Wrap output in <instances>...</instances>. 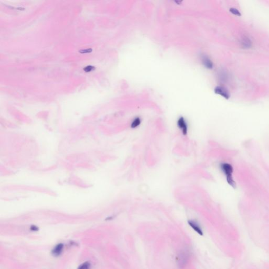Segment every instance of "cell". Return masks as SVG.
Masks as SVG:
<instances>
[{"label": "cell", "mask_w": 269, "mask_h": 269, "mask_svg": "<svg viewBox=\"0 0 269 269\" xmlns=\"http://www.w3.org/2000/svg\"><path fill=\"white\" fill-rule=\"evenodd\" d=\"M220 77H221L222 81H225L226 80L227 78V75L225 72H222L221 74L220 75Z\"/></svg>", "instance_id": "5bb4252c"}, {"label": "cell", "mask_w": 269, "mask_h": 269, "mask_svg": "<svg viewBox=\"0 0 269 269\" xmlns=\"http://www.w3.org/2000/svg\"><path fill=\"white\" fill-rule=\"evenodd\" d=\"M214 92L215 94L221 96L225 99H228L230 98V94L229 91L224 86H216L214 89Z\"/></svg>", "instance_id": "277c9868"}, {"label": "cell", "mask_w": 269, "mask_h": 269, "mask_svg": "<svg viewBox=\"0 0 269 269\" xmlns=\"http://www.w3.org/2000/svg\"><path fill=\"white\" fill-rule=\"evenodd\" d=\"M94 69H95V67L91 66V65H89V66H87L85 67L84 68V71L85 72H90L92 71Z\"/></svg>", "instance_id": "7c38bea8"}, {"label": "cell", "mask_w": 269, "mask_h": 269, "mask_svg": "<svg viewBox=\"0 0 269 269\" xmlns=\"http://www.w3.org/2000/svg\"><path fill=\"white\" fill-rule=\"evenodd\" d=\"M31 230L32 231H37L39 229H38V228H37V227L34 226H33L31 227Z\"/></svg>", "instance_id": "9a60e30c"}, {"label": "cell", "mask_w": 269, "mask_h": 269, "mask_svg": "<svg viewBox=\"0 0 269 269\" xmlns=\"http://www.w3.org/2000/svg\"><path fill=\"white\" fill-rule=\"evenodd\" d=\"M188 224L189 225V226L193 229L195 232L198 233L200 235H203V229L200 224L196 220L190 219L188 221Z\"/></svg>", "instance_id": "5b68a950"}, {"label": "cell", "mask_w": 269, "mask_h": 269, "mask_svg": "<svg viewBox=\"0 0 269 269\" xmlns=\"http://www.w3.org/2000/svg\"><path fill=\"white\" fill-rule=\"evenodd\" d=\"M177 125L179 129L181 130L183 136H186L188 131V125L184 117L180 116L179 117L177 121Z\"/></svg>", "instance_id": "3957f363"}, {"label": "cell", "mask_w": 269, "mask_h": 269, "mask_svg": "<svg viewBox=\"0 0 269 269\" xmlns=\"http://www.w3.org/2000/svg\"><path fill=\"white\" fill-rule=\"evenodd\" d=\"M64 248V245L62 243L58 244L53 248L52 250V254L54 256H60L62 253L63 250Z\"/></svg>", "instance_id": "ba28073f"}, {"label": "cell", "mask_w": 269, "mask_h": 269, "mask_svg": "<svg viewBox=\"0 0 269 269\" xmlns=\"http://www.w3.org/2000/svg\"><path fill=\"white\" fill-rule=\"evenodd\" d=\"M229 11L231 14H232L235 16H237L238 17H240L241 16V13L240 12V11H239V10L237 9V8L231 7L229 9Z\"/></svg>", "instance_id": "30bf717a"}, {"label": "cell", "mask_w": 269, "mask_h": 269, "mask_svg": "<svg viewBox=\"0 0 269 269\" xmlns=\"http://www.w3.org/2000/svg\"><path fill=\"white\" fill-rule=\"evenodd\" d=\"M201 60L203 65L206 68H207V69H213L214 67L213 62L207 55H202L201 56Z\"/></svg>", "instance_id": "52a82bcc"}, {"label": "cell", "mask_w": 269, "mask_h": 269, "mask_svg": "<svg viewBox=\"0 0 269 269\" xmlns=\"http://www.w3.org/2000/svg\"><path fill=\"white\" fill-rule=\"evenodd\" d=\"M91 267V263L89 262H86L80 265L77 269H90Z\"/></svg>", "instance_id": "8fae6325"}, {"label": "cell", "mask_w": 269, "mask_h": 269, "mask_svg": "<svg viewBox=\"0 0 269 269\" xmlns=\"http://www.w3.org/2000/svg\"><path fill=\"white\" fill-rule=\"evenodd\" d=\"M190 258V253L188 249H184L179 251L176 258L177 265L179 269H185L189 262Z\"/></svg>", "instance_id": "6da1fadb"}, {"label": "cell", "mask_w": 269, "mask_h": 269, "mask_svg": "<svg viewBox=\"0 0 269 269\" xmlns=\"http://www.w3.org/2000/svg\"><path fill=\"white\" fill-rule=\"evenodd\" d=\"M220 167L222 171L224 172V174L226 176L227 180L229 184H230L232 186L235 185V182L233 180L232 177V174L233 169L232 167L230 165L227 163H222L220 165Z\"/></svg>", "instance_id": "7a4b0ae2"}, {"label": "cell", "mask_w": 269, "mask_h": 269, "mask_svg": "<svg viewBox=\"0 0 269 269\" xmlns=\"http://www.w3.org/2000/svg\"><path fill=\"white\" fill-rule=\"evenodd\" d=\"M92 48H87V49H85V50H80L79 52L82 53V54H84V53H91L92 52Z\"/></svg>", "instance_id": "4fadbf2b"}, {"label": "cell", "mask_w": 269, "mask_h": 269, "mask_svg": "<svg viewBox=\"0 0 269 269\" xmlns=\"http://www.w3.org/2000/svg\"><path fill=\"white\" fill-rule=\"evenodd\" d=\"M142 123V119L139 117H136L131 121L130 127L132 129H135L139 127Z\"/></svg>", "instance_id": "9c48e42d"}, {"label": "cell", "mask_w": 269, "mask_h": 269, "mask_svg": "<svg viewBox=\"0 0 269 269\" xmlns=\"http://www.w3.org/2000/svg\"><path fill=\"white\" fill-rule=\"evenodd\" d=\"M240 45L243 49H250L253 46V41L250 37L247 35H244L241 38Z\"/></svg>", "instance_id": "8992f818"}]
</instances>
